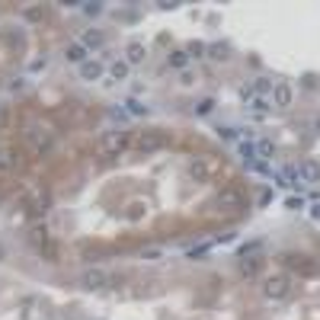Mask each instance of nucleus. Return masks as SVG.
<instances>
[{
  "label": "nucleus",
  "mask_w": 320,
  "mask_h": 320,
  "mask_svg": "<svg viewBox=\"0 0 320 320\" xmlns=\"http://www.w3.org/2000/svg\"><path fill=\"white\" fill-rule=\"evenodd\" d=\"M22 19H26V22H42V19H45V7H42V4L26 7V10H22Z\"/></svg>",
  "instance_id": "obj_14"
},
{
  "label": "nucleus",
  "mask_w": 320,
  "mask_h": 320,
  "mask_svg": "<svg viewBox=\"0 0 320 320\" xmlns=\"http://www.w3.org/2000/svg\"><path fill=\"white\" fill-rule=\"evenodd\" d=\"M0 259H4V247H0Z\"/></svg>",
  "instance_id": "obj_42"
},
{
  "label": "nucleus",
  "mask_w": 320,
  "mask_h": 320,
  "mask_svg": "<svg viewBox=\"0 0 320 320\" xmlns=\"http://www.w3.org/2000/svg\"><path fill=\"white\" fill-rule=\"evenodd\" d=\"M0 122H4V109H0Z\"/></svg>",
  "instance_id": "obj_41"
},
{
  "label": "nucleus",
  "mask_w": 320,
  "mask_h": 320,
  "mask_svg": "<svg viewBox=\"0 0 320 320\" xmlns=\"http://www.w3.org/2000/svg\"><path fill=\"white\" fill-rule=\"evenodd\" d=\"M157 45H163V48H167V45H170V32H160V35H157Z\"/></svg>",
  "instance_id": "obj_37"
},
{
  "label": "nucleus",
  "mask_w": 320,
  "mask_h": 320,
  "mask_svg": "<svg viewBox=\"0 0 320 320\" xmlns=\"http://www.w3.org/2000/svg\"><path fill=\"white\" fill-rule=\"evenodd\" d=\"M109 118H112V122H128V112L122 109V106H112V109H109Z\"/></svg>",
  "instance_id": "obj_25"
},
{
  "label": "nucleus",
  "mask_w": 320,
  "mask_h": 320,
  "mask_svg": "<svg viewBox=\"0 0 320 320\" xmlns=\"http://www.w3.org/2000/svg\"><path fill=\"white\" fill-rule=\"evenodd\" d=\"M167 64H170V67H176V70H183V67L189 64V55H186L183 48H173V52H170V58H167Z\"/></svg>",
  "instance_id": "obj_15"
},
{
  "label": "nucleus",
  "mask_w": 320,
  "mask_h": 320,
  "mask_svg": "<svg viewBox=\"0 0 320 320\" xmlns=\"http://www.w3.org/2000/svg\"><path fill=\"white\" fill-rule=\"evenodd\" d=\"M253 147H256V157H259V160H269L272 154H276V144H272V141H266V138L253 141Z\"/></svg>",
  "instance_id": "obj_13"
},
{
  "label": "nucleus",
  "mask_w": 320,
  "mask_h": 320,
  "mask_svg": "<svg viewBox=\"0 0 320 320\" xmlns=\"http://www.w3.org/2000/svg\"><path fill=\"white\" fill-rule=\"evenodd\" d=\"M256 96V93H253V87H240V100H247V103H250Z\"/></svg>",
  "instance_id": "obj_34"
},
{
  "label": "nucleus",
  "mask_w": 320,
  "mask_h": 320,
  "mask_svg": "<svg viewBox=\"0 0 320 320\" xmlns=\"http://www.w3.org/2000/svg\"><path fill=\"white\" fill-rule=\"evenodd\" d=\"M80 285H84L87 291H96L106 285V269H87L84 276H80Z\"/></svg>",
  "instance_id": "obj_4"
},
{
  "label": "nucleus",
  "mask_w": 320,
  "mask_h": 320,
  "mask_svg": "<svg viewBox=\"0 0 320 320\" xmlns=\"http://www.w3.org/2000/svg\"><path fill=\"white\" fill-rule=\"evenodd\" d=\"M32 240H39V243H45V231H42V228H35V231H32Z\"/></svg>",
  "instance_id": "obj_38"
},
{
  "label": "nucleus",
  "mask_w": 320,
  "mask_h": 320,
  "mask_svg": "<svg viewBox=\"0 0 320 320\" xmlns=\"http://www.w3.org/2000/svg\"><path fill=\"white\" fill-rule=\"evenodd\" d=\"M272 90H276V84H272L269 77H259L256 84H253V93H256V96H266V93H272Z\"/></svg>",
  "instance_id": "obj_20"
},
{
  "label": "nucleus",
  "mask_w": 320,
  "mask_h": 320,
  "mask_svg": "<svg viewBox=\"0 0 320 320\" xmlns=\"http://www.w3.org/2000/svg\"><path fill=\"white\" fill-rule=\"evenodd\" d=\"M10 163H13V154H10V151H0V170H7Z\"/></svg>",
  "instance_id": "obj_31"
},
{
  "label": "nucleus",
  "mask_w": 320,
  "mask_h": 320,
  "mask_svg": "<svg viewBox=\"0 0 320 320\" xmlns=\"http://www.w3.org/2000/svg\"><path fill=\"white\" fill-rule=\"evenodd\" d=\"M250 103H253V112H256V115H253V118H263V115H266V112H269V103H266V100H263V96H253V100H250Z\"/></svg>",
  "instance_id": "obj_22"
},
{
  "label": "nucleus",
  "mask_w": 320,
  "mask_h": 320,
  "mask_svg": "<svg viewBox=\"0 0 320 320\" xmlns=\"http://www.w3.org/2000/svg\"><path fill=\"white\" fill-rule=\"evenodd\" d=\"M301 176H304L307 183H317L320 180V167H317L314 160H307V163H301Z\"/></svg>",
  "instance_id": "obj_17"
},
{
  "label": "nucleus",
  "mask_w": 320,
  "mask_h": 320,
  "mask_svg": "<svg viewBox=\"0 0 320 320\" xmlns=\"http://www.w3.org/2000/svg\"><path fill=\"white\" fill-rule=\"evenodd\" d=\"M144 55H147L144 45L132 42V45H128V52H125V61H128V64H141V61H144Z\"/></svg>",
  "instance_id": "obj_12"
},
{
  "label": "nucleus",
  "mask_w": 320,
  "mask_h": 320,
  "mask_svg": "<svg viewBox=\"0 0 320 320\" xmlns=\"http://www.w3.org/2000/svg\"><path fill=\"white\" fill-rule=\"evenodd\" d=\"M128 112H132V115H144V106L135 103V100H128Z\"/></svg>",
  "instance_id": "obj_32"
},
{
  "label": "nucleus",
  "mask_w": 320,
  "mask_h": 320,
  "mask_svg": "<svg viewBox=\"0 0 320 320\" xmlns=\"http://www.w3.org/2000/svg\"><path fill=\"white\" fill-rule=\"evenodd\" d=\"M208 112H215V100H202L195 106V115H208Z\"/></svg>",
  "instance_id": "obj_24"
},
{
  "label": "nucleus",
  "mask_w": 320,
  "mask_h": 320,
  "mask_svg": "<svg viewBox=\"0 0 320 320\" xmlns=\"http://www.w3.org/2000/svg\"><path fill=\"white\" fill-rule=\"evenodd\" d=\"M163 144H167V138H163L160 132H144L138 141H135V147L138 151H144V154H151V151H160Z\"/></svg>",
  "instance_id": "obj_3"
},
{
  "label": "nucleus",
  "mask_w": 320,
  "mask_h": 320,
  "mask_svg": "<svg viewBox=\"0 0 320 320\" xmlns=\"http://www.w3.org/2000/svg\"><path fill=\"white\" fill-rule=\"evenodd\" d=\"M243 202L240 189H224V192H218V208H237Z\"/></svg>",
  "instance_id": "obj_5"
},
{
  "label": "nucleus",
  "mask_w": 320,
  "mask_h": 320,
  "mask_svg": "<svg viewBox=\"0 0 320 320\" xmlns=\"http://www.w3.org/2000/svg\"><path fill=\"white\" fill-rule=\"evenodd\" d=\"M272 96H276V106H291V100H294V87H288V84H276V90H272Z\"/></svg>",
  "instance_id": "obj_6"
},
{
  "label": "nucleus",
  "mask_w": 320,
  "mask_h": 320,
  "mask_svg": "<svg viewBox=\"0 0 320 320\" xmlns=\"http://www.w3.org/2000/svg\"><path fill=\"white\" fill-rule=\"evenodd\" d=\"M208 58H215V61H228L231 58V45L228 42H215V45H208Z\"/></svg>",
  "instance_id": "obj_10"
},
{
  "label": "nucleus",
  "mask_w": 320,
  "mask_h": 320,
  "mask_svg": "<svg viewBox=\"0 0 320 320\" xmlns=\"http://www.w3.org/2000/svg\"><path fill=\"white\" fill-rule=\"evenodd\" d=\"M160 10H176V7H180V4H176V0H160V4H157Z\"/></svg>",
  "instance_id": "obj_36"
},
{
  "label": "nucleus",
  "mask_w": 320,
  "mask_h": 320,
  "mask_svg": "<svg viewBox=\"0 0 320 320\" xmlns=\"http://www.w3.org/2000/svg\"><path fill=\"white\" fill-rule=\"evenodd\" d=\"M67 61L84 64V61H87V48H84V45H70V48H67Z\"/></svg>",
  "instance_id": "obj_21"
},
{
  "label": "nucleus",
  "mask_w": 320,
  "mask_h": 320,
  "mask_svg": "<svg viewBox=\"0 0 320 320\" xmlns=\"http://www.w3.org/2000/svg\"><path fill=\"white\" fill-rule=\"evenodd\" d=\"M314 135H320V118H317V125H314Z\"/></svg>",
  "instance_id": "obj_40"
},
{
  "label": "nucleus",
  "mask_w": 320,
  "mask_h": 320,
  "mask_svg": "<svg viewBox=\"0 0 320 320\" xmlns=\"http://www.w3.org/2000/svg\"><path fill=\"white\" fill-rule=\"evenodd\" d=\"M186 55H189V58H195V55H205V45L192 42V45H189V48H186Z\"/></svg>",
  "instance_id": "obj_30"
},
{
  "label": "nucleus",
  "mask_w": 320,
  "mask_h": 320,
  "mask_svg": "<svg viewBox=\"0 0 320 320\" xmlns=\"http://www.w3.org/2000/svg\"><path fill=\"white\" fill-rule=\"evenodd\" d=\"M80 13L90 16V19H96L103 13V4H96V0H84V4H80Z\"/></svg>",
  "instance_id": "obj_19"
},
{
  "label": "nucleus",
  "mask_w": 320,
  "mask_h": 320,
  "mask_svg": "<svg viewBox=\"0 0 320 320\" xmlns=\"http://www.w3.org/2000/svg\"><path fill=\"white\" fill-rule=\"evenodd\" d=\"M285 208H291V211H294V208H301V199H288Z\"/></svg>",
  "instance_id": "obj_39"
},
{
  "label": "nucleus",
  "mask_w": 320,
  "mask_h": 320,
  "mask_svg": "<svg viewBox=\"0 0 320 320\" xmlns=\"http://www.w3.org/2000/svg\"><path fill=\"white\" fill-rule=\"evenodd\" d=\"M240 154H243L247 160H253V157H256V147H253V141H247V144H240Z\"/></svg>",
  "instance_id": "obj_28"
},
{
  "label": "nucleus",
  "mask_w": 320,
  "mask_h": 320,
  "mask_svg": "<svg viewBox=\"0 0 320 320\" xmlns=\"http://www.w3.org/2000/svg\"><path fill=\"white\" fill-rule=\"evenodd\" d=\"M259 247H263V240H247V243L240 247V250H237V256H240V259H243V256H250L253 250H259Z\"/></svg>",
  "instance_id": "obj_23"
},
{
  "label": "nucleus",
  "mask_w": 320,
  "mask_h": 320,
  "mask_svg": "<svg viewBox=\"0 0 320 320\" xmlns=\"http://www.w3.org/2000/svg\"><path fill=\"white\" fill-rule=\"evenodd\" d=\"M317 84H320L317 74H301V87L304 90H317Z\"/></svg>",
  "instance_id": "obj_26"
},
{
  "label": "nucleus",
  "mask_w": 320,
  "mask_h": 320,
  "mask_svg": "<svg viewBox=\"0 0 320 320\" xmlns=\"http://www.w3.org/2000/svg\"><path fill=\"white\" fill-rule=\"evenodd\" d=\"M269 202H272V189H263V192H259V205H263V208H266Z\"/></svg>",
  "instance_id": "obj_33"
},
{
  "label": "nucleus",
  "mask_w": 320,
  "mask_h": 320,
  "mask_svg": "<svg viewBox=\"0 0 320 320\" xmlns=\"http://www.w3.org/2000/svg\"><path fill=\"white\" fill-rule=\"evenodd\" d=\"M282 263H285V266H294L301 276H317V272H320V266L314 263V259H307V256H301V253H285V256H282Z\"/></svg>",
  "instance_id": "obj_1"
},
{
  "label": "nucleus",
  "mask_w": 320,
  "mask_h": 320,
  "mask_svg": "<svg viewBox=\"0 0 320 320\" xmlns=\"http://www.w3.org/2000/svg\"><path fill=\"white\" fill-rule=\"evenodd\" d=\"M125 215H128V221H138L141 215H144V205H141V202H138V205H128Z\"/></svg>",
  "instance_id": "obj_27"
},
{
  "label": "nucleus",
  "mask_w": 320,
  "mask_h": 320,
  "mask_svg": "<svg viewBox=\"0 0 320 320\" xmlns=\"http://www.w3.org/2000/svg\"><path fill=\"white\" fill-rule=\"evenodd\" d=\"M282 180H285V183H294V180H298V173H294V170H282Z\"/></svg>",
  "instance_id": "obj_35"
},
{
  "label": "nucleus",
  "mask_w": 320,
  "mask_h": 320,
  "mask_svg": "<svg viewBox=\"0 0 320 320\" xmlns=\"http://www.w3.org/2000/svg\"><path fill=\"white\" fill-rule=\"evenodd\" d=\"M189 176H192L195 183H208L211 180V167H208L205 160H195L192 167H189Z\"/></svg>",
  "instance_id": "obj_7"
},
{
  "label": "nucleus",
  "mask_w": 320,
  "mask_h": 320,
  "mask_svg": "<svg viewBox=\"0 0 320 320\" xmlns=\"http://www.w3.org/2000/svg\"><path fill=\"white\" fill-rule=\"evenodd\" d=\"M141 256L144 259H160L163 253H160V247H147V250H141Z\"/></svg>",
  "instance_id": "obj_29"
},
{
  "label": "nucleus",
  "mask_w": 320,
  "mask_h": 320,
  "mask_svg": "<svg viewBox=\"0 0 320 320\" xmlns=\"http://www.w3.org/2000/svg\"><path fill=\"white\" fill-rule=\"evenodd\" d=\"M80 77L84 80H100L103 77V64L100 61H84L80 64Z\"/></svg>",
  "instance_id": "obj_8"
},
{
  "label": "nucleus",
  "mask_w": 320,
  "mask_h": 320,
  "mask_svg": "<svg viewBox=\"0 0 320 320\" xmlns=\"http://www.w3.org/2000/svg\"><path fill=\"white\" fill-rule=\"evenodd\" d=\"M259 269H263V259H259V256H243V263H240V272H243L247 279H253Z\"/></svg>",
  "instance_id": "obj_11"
},
{
  "label": "nucleus",
  "mask_w": 320,
  "mask_h": 320,
  "mask_svg": "<svg viewBox=\"0 0 320 320\" xmlns=\"http://www.w3.org/2000/svg\"><path fill=\"white\" fill-rule=\"evenodd\" d=\"M103 39H106V35H103L100 29H87L84 35H80V45H84V48H100Z\"/></svg>",
  "instance_id": "obj_9"
},
{
  "label": "nucleus",
  "mask_w": 320,
  "mask_h": 320,
  "mask_svg": "<svg viewBox=\"0 0 320 320\" xmlns=\"http://www.w3.org/2000/svg\"><path fill=\"white\" fill-rule=\"evenodd\" d=\"M128 61H112V67H109V80H125L128 77Z\"/></svg>",
  "instance_id": "obj_16"
},
{
  "label": "nucleus",
  "mask_w": 320,
  "mask_h": 320,
  "mask_svg": "<svg viewBox=\"0 0 320 320\" xmlns=\"http://www.w3.org/2000/svg\"><path fill=\"white\" fill-rule=\"evenodd\" d=\"M125 144H128L125 135H109V138H106V151H109V154H118Z\"/></svg>",
  "instance_id": "obj_18"
},
{
  "label": "nucleus",
  "mask_w": 320,
  "mask_h": 320,
  "mask_svg": "<svg viewBox=\"0 0 320 320\" xmlns=\"http://www.w3.org/2000/svg\"><path fill=\"white\" fill-rule=\"evenodd\" d=\"M263 294H269V298H285L288 294V276H269L263 282Z\"/></svg>",
  "instance_id": "obj_2"
}]
</instances>
